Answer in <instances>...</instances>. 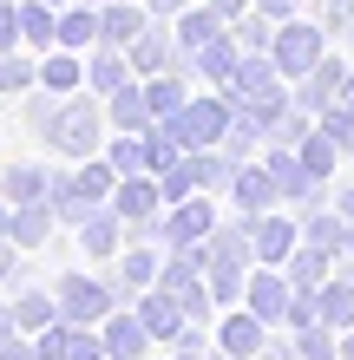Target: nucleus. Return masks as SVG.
<instances>
[{
  "label": "nucleus",
  "instance_id": "f257e3e1",
  "mask_svg": "<svg viewBox=\"0 0 354 360\" xmlns=\"http://www.w3.org/2000/svg\"><path fill=\"white\" fill-rule=\"evenodd\" d=\"M106 138H112V118H106V98H99V92H72L66 105H59L53 131H46V144H53L66 164L99 158V151H106Z\"/></svg>",
  "mask_w": 354,
  "mask_h": 360
},
{
  "label": "nucleus",
  "instance_id": "f03ea898",
  "mask_svg": "<svg viewBox=\"0 0 354 360\" xmlns=\"http://www.w3.org/2000/svg\"><path fill=\"white\" fill-rule=\"evenodd\" d=\"M53 295H59V321H79V328H99L112 308H125V302H118V288L106 282V275H79V269L59 275Z\"/></svg>",
  "mask_w": 354,
  "mask_h": 360
},
{
  "label": "nucleus",
  "instance_id": "7ed1b4c3",
  "mask_svg": "<svg viewBox=\"0 0 354 360\" xmlns=\"http://www.w3.org/2000/svg\"><path fill=\"white\" fill-rule=\"evenodd\" d=\"M158 124L184 144V151H217V144L230 138V98H184V112L158 118Z\"/></svg>",
  "mask_w": 354,
  "mask_h": 360
},
{
  "label": "nucleus",
  "instance_id": "20e7f679",
  "mask_svg": "<svg viewBox=\"0 0 354 360\" xmlns=\"http://www.w3.org/2000/svg\"><path fill=\"white\" fill-rule=\"evenodd\" d=\"M269 59L282 66V79H308V72L322 66V27L282 20V27H276V46H269Z\"/></svg>",
  "mask_w": 354,
  "mask_h": 360
},
{
  "label": "nucleus",
  "instance_id": "39448f33",
  "mask_svg": "<svg viewBox=\"0 0 354 360\" xmlns=\"http://www.w3.org/2000/svg\"><path fill=\"white\" fill-rule=\"evenodd\" d=\"M289 302H296V288H289L282 269H269V262L249 269V288H243V308L249 314H263V321L276 328V321H289Z\"/></svg>",
  "mask_w": 354,
  "mask_h": 360
},
{
  "label": "nucleus",
  "instance_id": "423d86ee",
  "mask_svg": "<svg viewBox=\"0 0 354 360\" xmlns=\"http://www.w3.org/2000/svg\"><path fill=\"white\" fill-rule=\"evenodd\" d=\"M99 334H106V354L112 360H151V328L138 321V308H112L106 321H99Z\"/></svg>",
  "mask_w": 354,
  "mask_h": 360
},
{
  "label": "nucleus",
  "instance_id": "0eeeda50",
  "mask_svg": "<svg viewBox=\"0 0 354 360\" xmlns=\"http://www.w3.org/2000/svg\"><path fill=\"white\" fill-rule=\"evenodd\" d=\"M276 197H282V184H276V171H269V164H236V171H230V203L243 210V217L276 210Z\"/></svg>",
  "mask_w": 354,
  "mask_h": 360
},
{
  "label": "nucleus",
  "instance_id": "6e6552de",
  "mask_svg": "<svg viewBox=\"0 0 354 360\" xmlns=\"http://www.w3.org/2000/svg\"><path fill=\"white\" fill-rule=\"evenodd\" d=\"M164 236H171V243H210V236H217L210 190H197V197H184V203L164 210Z\"/></svg>",
  "mask_w": 354,
  "mask_h": 360
},
{
  "label": "nucleus",
  "instance_id": "1a4fd4ad",
  "mask_svg": "<svg viewBox=\"0 0 354 360\" xmlns=\"http://www.w3.org/2000/svg\"><path fill=\"white\" fill-rule=\"evenodd\" d=\"M144 27H151V7H144V0H106V7H99V46L132 53V39Z\"/></svg>",
  "mask_w": 354,
  "mask_h": 360
},
{
  "label": "nucleus",
  "instance_id": "9d476101",
  "mask_svg": "<svg viewBox=\"0 0 354 360\" xmlns=\"http://www.w3.org/2000/svg\"><path fill=\"white\" fill-rule=\"evenodd\" d=\"M249 243H256V262L282 269L289 256H296V243H302V223H289V217H276V210H263V217L249 223Z\"/></svg>",
  "mask_w": 354,
  "mask_h": 360
},
{
  "label": "nucleus",
  "instance_id": "9b49d317",
  "mask_svg": "<svg viewBox=\"0 0 354 360\" xmlns=\"http://www.w3.org/2000/svg\"><path fill=\"white\" fill-rule=\"evenodd\" d=\"M125 236H132V229H125V217H118V210H112V203H106V210H92V217H86V223H79V229H72V243H79V249H86V256H92V262H112V256H118V249H125Z\"/></svg>",
  "mask_w": 354,
  "mask_h": 360
},
{
  "label": "nucleus",
  "instance_id": "f8f14e48",
  "mask_svg": "<svg viewBox=\"0 0 354 360\" xmlns=\"http://www.w3.org/2000/svg\"><path fill=\"white\" fill-rule=\"evenodd\" d=\"M59 229H66V223H59L53 197H46V203H13V229H7V243H20V249L33 256V249H46Z\"/></svg>",
  "mask_w": 354,
  "mask_h": 360
},
{
  "label": "nucleus",
  "instance_id": "ddd939ff",
  "mask_svg": "<svg viewBox=\"0 0 354 360\" xmlns=\"http://www.w3.org/2000/svg\"><path fill=\"white\" fill-rule=\"evenodd\" d=\"M112 210H118L125 223H144V217H158V210H164L158 171H132V177H118V190H112Z\"/></svg>",
  "mask_w": 354,
  "mask_h": 360
},
{
  "label": "nucleus",
  "instance_id": "4468645a",
  "mask_svg": "<svg viewBox=\"0 0 354 360\" xmlns=\"http://www.w3.org/2000/svg\"><path fill=\"white\" fill-rule=\"evenodd\" d=\"M263 314H249L243 302L230 308V314H223V328H217V354L223 360H249V354H263Z\"/></svg>",
  "mask_w": 354,
  "mask_h": 360
},
{
  "label": "nucleus",
  "instance_id": "2eb2a0df",
  "mask_svg": "<svg viewBox=\"0 0 354 360\" xmlns=\"http://www.w3.org/2000/svg\"><path fill=\"white\" fill-rule=\"evenodd\" d=\"M132 308H138V321L151 328V341H177V334H184V321H191V314L177 308V295H171V288H144Z\"/></svg>",
  "mask_w": 354,
  "mask_h": 360
},
{
  "label": "nucleus",
  "instance_id": "dca6fc26",
  "mask_svg": "<svg viewBox=\"0 0 354 360\" xmlns=\"http://www.w3.org/2000/svg\"><path fill=\"white\" fill-rule=\"evenodd\" d=\"M7 302H13V328L20 334H46L59 321V295L53 288H27L20 282V288H7Z\"/></svg>",
  "mask_w": 354,
  "mask_h": 360
},
{
  "label": "nucleus",
  "instance_id": "f3484780",
  "mask_svg": "<svg viewBox=\"0 0 354 360\" xmlns=\"http://www.w3.org/2000/svg\"><path fill=\"white\" fill-rule=\"evenodd\" d=\"M132 53H118V46H92L86 53V92H99V98H112L118 86H132Z\"/></svg>",
  "mask_w": 354,
  "mask_h": 360
},
{
  "label": "nucleus",
  "instance_id": "a211bd4d",
  "mask_svg": "<svg viewBox=\"0 0 354 360\" xmlns=\"http://www.w3.org/2000/svg\"><path fill=\"white\" fill-rule=\"evenodd\" d=\"M0 197L7 203H46L53 197V171L46 164H0Z\"/></svg>",
  "mask_w": 354,
  "mask_h": 360
},
{
  "label": "nucleus",
  "instance_id": "6ab92c4d",
  "mask_svg": "<svg viewBox=\"0 0 354 360\" xmlns=\"http://www.w3.org/2000/svg\"><path fill=\"white\" fill-rule=\"evenodd\" d=\"M20 46L27 53H53L59 46V7L53 0H20Z\"/></svg>",
  "mask_w": 354,
  "mask_h": 360
},
{
  "label": "nucleus",
  "instance_id": "aec40b11",
  "mask_svg": "<svg viewBox=\"0 0 354 360\" xmlns=\"http://www.w3.org/2000/svg\"><path fill=\"white\" fill-rule=\"evenodd\" d=\"M106 118H112V131H151V98H144V79H132V86H118L106 98Z\"/></svg>",
  "mask_w": 354,
  "mask_h": 360
},
{
  "label": "nucleus",
  "instance_id": "412c9836",
  "mask_svg": "<svg viewBox=\"0 0 354 360\" xmlns=\"http://www.w3.org/2000/svg\"><path fill=\"white\" fill-rule=\"evenodd\" d=\"M39 86H53V92H86V53H72V46H53V53H39Z\"/></svg>",
  "mask_w": 354,
  "mask_h": 360
},
{
  "label": "nucleus",
  "instance_id": "4be33fe9",
  "mask_svg": "<svg viewBox=\"0 0 354 360\" xmlns=\"http://www.w3.org/2000/svg\"><path fill=\"white\" fill-rule=\"evenodd\" d=\"M59 46L92 53V46H99V7H86V0H66V7H59Z\"/></svg>",
  "mask_w": 354,
  "mask_h": 360
},
{
  "label": "nucleus",
  "instance_id": "5701e85b",
  "mask_svg": "<svg viewBox=\"0 0 354 360\" xmlns=\"http://www.w3.org/2000/svg\"><path fill=\"white\" fill-rule=\"evenodd\" d=\"M20 124H27L33 138H46L53 131V118H59V105H66V92H53V86H33V92H20Z\"/></svg>",
  "mask_w": 354,
  "mask_h": 360
},
{
  "label": "nucleus",
  "instance_id": "b1692460",
  "mask_svg": "<svg viewBox=\"0 0 354 360\" xmlns=\"http://www.w3.org/2000/svg\"><path fill=\"white\" fill-rule=\"evenodd\" d=\"M33 86H39V53H27V46L0 53V98H20Z\"/></svg>",
  "mask_w": 354,
  "mask_h": 360
},
{
  "label": "nucleus",
  "instance_id": "393cba45",
  "mask_svg": "<svg viewBox=\"0 0 354 360\" xmlns=\"http://www.w3.org/2000/svg\"><path fill=\"white\" fill-rule=\"evenodd\" d=\"M315 308H322V321L328 328H354V275H348V282H335V275H328V282L315 288Z\"/></svg>",
  "mask_w": 354,
  "mask_h": 360
},
{
  "label": "nucleus",
  "instance_id": "a878e982",
  "mask_svg": "<svg viewBox=\"0 0 354 360\" xmlns=\"http://www.w3.org/2000/svg\"><path fill=\"white\" fill-rule=\"evenodd\" d=\"M99 158H106V164H112L118 177L144 171V131H112V138H106V151H99Z\"/></svg>",
  "mask_w": 354,
  "mask_h": 360
},
{
  "label": "nucleus",
  "instance_id": "bb28decb",
  "mask_svg": "<svg viewBox=\"0 0 354 360\" xmlns=\"http://www.w3.org/2000/svg\"><path fill=\"white\" fill-rule=\"evenodd\" d=\"M144 98H151V118H177L191 92L177 86V72H158V79H144Z\"/></svg>",
  "mask_w": 354,
  "mask_h": 360
},
{
  "label": "nucleus",
  "instance_id": "cd10ccee",
  "mask_svg": "<svg viewBox=\"0 0 354 360\" xmlns=\"http://www.w3.org/2000/svg\"><path fill=\"white\" fill-rule=\"evenodd\" d=\"M66 360H112V354H106V334L66 321Z\"/></svg>",
  "mask_w": 354,
  "mask_h": 360
},
{
  "label": "nucleus",
  "instance_id": "c85d7f7f",
  "mask_svg": "<svg viewBox=\"0 0 354 360\" xmlns=\"http://www.w3.org/2000/svg\"><path fill=\"white\" fill-rule=\"evenodd\" d=\"M20 46V0H0V53Z\"/></svg>",
  "mask_w": 354,
  "mask_h": 360
},
{
  "label": "nucleus",
  "instance_id": "c756f323",
  "mask_svg": "<svg viewBox=\"0 0 354 360\" xmlns=\"http://www.w3.org/2000/svg\"><path fill=\"white\" fill-rule=\"evenodd\" d=\"M20 256H27L20 243H0V295L13 288V275H20Z\"/></svg>",
  "mask_w": 354,
  "mask_h": 360
},
{
  "label": "nucleus",
  "instance_id": "7c9ffc66",
  "mask_svg": "<svg viewBox=\"0 0 354 360\" xmlns=\"http://www.w3.org/2000/svg\"><path fill=\"white\" fill-rule=\"evenodd\" d=\"M0 360H39V347H33V334H13V341L0 347Z\"/></svg>",
  "mask_w": 354,
  "mask_h": 360
},
{
  "label": "nucleus",
  "instance_id": "2f4dec72",
  "mask_svg": "<svg viewBox=\"0 0 354 360\" xmlns=\"http://www.w3.org/2000/svg\"><path fill=\"white\" fill-rule=\"evenodd\" d=\"M13 334H20V328H13V302H7V295H0V347H7Z\"/></svg>",
  "mask_w": 354,
  "mask_h": 360
},
{
  "label": "nucleus",
  "instance_id": "473e14b6",
  "mask_svg": "<svg viewBox=\"0 0 354 360\" xmlns=\"http://www.w3.org/2000/svg\"><path fill=\"white\" fill-rule=\"evenodd\" d=\"M210 7H217L223 20H236V13H249V0H210Z\"/></svg>",
  "mask_w": 354,
  "mask_h": 360
},
{
  "label": "nucleus",
  "instance_id": "72a5a7b5",
  "mask_svg": "<svg viewBox=\"0 0 354 360\" xmlns=\"http://www.w3.org/2000/svg\"><path fill=\"white\" fill-rule=\"evenodd\" d=\"M7 229H13V203L0 197V243H7Z\"/></svg>",
  "mask_w": 354,
  "mask_h": 360
},
{
  "label": "nucleus",
  "instance_id": "f704fd0d",
  "mask_svg": "<svg viewBox=\"0 0 354 360\" xmlns=\"http://www.w3.org/2000/svg\"><path fill=\"white\" fill-rule=\"evenodd\" d=\"M341 354H348V360H354V328H348V347H341Z\"/></svg>",
  "mask_w": 354,
  "mask_h": 360
},
{
  "label": "nucleus",
  "instance_id": "c9c22d12",
  "mask_svg": "<svg viewBox=\"0 0 354 360\" xmlns=\"http://www.w3.org/2000/svg\"><path fill=\"white\" fill-rule=\"evenodd\" d=\"M86 7H106V0H86Z\"/></svg>",
  "mask_w": 354,
  "mask_h": 360
},
{
  "label": "nucleus",
  "instance_id": "e433bc0d",
  "mask_svg": "<svg viewBox=\"0 0 354 360\" xmlns=\"http://www.w3.org/2000/svg\"><path fill=\"white\" fill-rule=\"evenodd\" d=\"M53 7H66V0H53Z\"/></svg>",
  "mask_w": 354,
  "mask_h": 360
}]
</instances>
